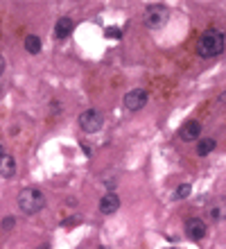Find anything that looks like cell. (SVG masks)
I'll return each instance as SVG.
<instances>
[{
    "label": "cell",
    "mask_w": 226,
    "mask_h": 249,
    "mask_svg": "<svg viewBox=\"0 0 226 249\" xmlns=\"http://www.w3.org/2000/svg\"><path fill=\"white\" fill-rule=\"evenodd\" d=\"M224 48H226L224 32L215 30V27L206 30V32L199 36V41H197V54H199L201 59H213V57H220V54L224 53Z\"/></svg>",
    "instance_id": "6da1fadb"
},
{
    "label": "cell",
    "mask_w": 226,
    "mask_h": 249,
    "mask_svg": "<svg viewBox=\"0 0 226 249\" xmlns=\"http://www.w3.org/2000/svg\"><path fill=\"white\" fill-rule=\"evenodd\" d=\"M18 206L25 215H36L45 206V195L39 188H23L18 195Z\"/></svg>",
    "instance_id": "7a4b0ae2"
},
{
    "label": "cell",
    "mask_w": 226,
    "mask_h": 249,
    "mask_svg": "<svg viewBox=\"0 0 226 249\" xmlns=\"http://www.w3.org/2000/svg\"><path fill=\"white\" fill-rule=\"evenodd\" d=\"M142 20H145V25H147L149 30H161V27L168 25L170 9L165 5H161V2H154V5H149L147 9H145Z\"/></svg>",
    "instance_id": "3957f363"
},
{
    "label": "cell",
    "mask_w": 226,
    "mask_h": 249,
    "mask_svg": "<svg viewBox=\"0 0 226 249\" xmlns=\"http://www.w3.org/2000/svg\"><path fill=\"white\" fill-rule=\"evenodd\" d=\"M79 129L84 131V134H95L104 127V113L100 109H86L84 113H79Z\"/></svg>",
    "instance_id": "277c9868"
},
{
    "label": "cell",
    "mask_w": 226,
    "mask_h": 249,
    "mask_svg": "<svg viewBox=\"0 0 226 249\" xmlns=\"http://www.w3.org/2000/svg\"><path fill=\"white\" fill-rule=\"evenodd\" d=\"M183 229H186V236L190 238V240H204L208 233V224L201 220V217H188L186 224H183Z\"/></svg>",
    "instance_id": "5b68a950"
},
{
    "label": "cell",
    "mask_w": 226,
    "mask_h": 249,
    "mask_svg": "<svg viewBox=\"0 0 226 249\" xmlns=\"http://www.w3.org/2000/svg\"><path fill=\"white\" fill-rule=\"evenodd\" d=\"M147 91L145 89H134V91H129L127 95H124V107L129 109V111H140L142 107L147 105Z\"/></svg>",
    "instance_id": "8992f818"
},
{
    "label": "cell",
    "mask_w": 226,
    "mask_h": 249,
    "mask_svg": "<svg viewBox=\"0 0 226 249\" xmlns=\"http://www.w3.org/2000/svg\"><path fill=\"white\" fill-rule=\"evenodd\" d=\"M201 136V123L199 120H188L183 123V127L179 129V138L183 143H192V141H199Z\"/></svg>",
    "instance_id": "52a82bcc"
},
{
    "label": "cell",
    "mask_w": 226,
    "mask_h": 249,
    "mask_svg": "<svg viewBox=\"0 0 226 249\" xmlns=\"http://www.w3.org/2000/svg\"><path fill=\"white\" fill-rule=\"evenodd\" d=\"M118 209H120V197H118L116 193H106V195H102V199H100V213H104V215H113Z\"/></svg>",
    "instance_id": "ba28073f"
},
{
    "label": "cell",
    "mask_w": 226,
    "mask_h": 249,
    "mask_svg": "<svg viewBox=\"0 0 226 249\" xmlns=\"http://www.w3.org/2000/svg\"><path fill=\"white\" fill-rule=\"evenodd\" d=\"M0 175H2V179H14V175H16V159L12 154L2 152V157H0Z\"/></svg>",
    "instance_id": "9c48e42d"
},
{
    "label": "cell",
    "mask_w": 226,
    "mask_h": 249,
    "mask_svg": "<svg viewBox=\"0 0 226 249\" xmlns=\"http://www.w3.org/2000/svg\"><path fill=\"white\" fill-rule=\"evenodd\" d=\"M72 30H75V23H72V18H68V16H61V18L57 20V25H54L57 39H68Z\"/></svg>",
    "instance_id": "30bf717a"
},
{
    "label": "cell",
    "mask_w": 226,
    "mask_h": 249,
    "mask_svg": "<svg viewBox=\"0 0 226 249\" xmlns=\"http://www.w3.org/2000/svg\"><path fill=\"white\" fill-rule=\"evenodd\" d=\"M208 215H210V220H213V222H222V220H226V199H224V197H222V199H217V202L210 206Z\"/></svg>",
    "instance_id": "8fae6325"
},
{
    "label": "cell",
    "mask_w": 226,
    "mask_h": 249,
    "mask_svg": "<svg viewBox=\"0 0 226 249\" xmlns=\"http://www.w3.org/2000/svg\"><path fill=\"white\" fill-rule=\"evenodd\" d=\"M215 147H217V141H215V138H199V141H197V154H199V157H208Z\"/></svg>",
    "instance_id": "7c38bea8"
},
{
    "label": "cell",
    "mask_w": 226,
    "mask_h": 249,
    "mask_svg": "<svg viewBox=\"0 0 226 249\" xmlns=\"http://www.w3.org/2000/svg\"><path fill=\"white\" fill-rule=\"evenodd\" d=\"M25 50L30 54H39L41 53V39L36 34H27L25 36Z\"/></svg>",
    "instance_id": "4fadbf2b"
},
{
    "label": "cell",
    "mask_w": 226,
    "mask_h": 249,
    "mask_svg": "<svg viewBox=\"0 0 226 249\" xmlns=\"http://www.w3.org/2000/svg\"><path fill=\"white\" fill-rule=\"evenodd\" d=\"M104 36H106V39H122V30L118 25H111L104 30Z\"/></svg>",
    "instance_id": "5bb4252c"
},
{
    "label": "cell",
    "mask_w": 226,
    "mask_h": 249,
    "mask_svg": "<svg viewBox=\"0 0 226 249\" xmlns=\"http://www.w3.org/2000/svg\"><path fill=\"white\" fill-rule=\"evenodd\" d=\"M192 193V188H190V184H181L179 188L174 190V199H186L188 195Z\"/></svg>",
    "instance_id": "9a60e30c"
},
{
    "label": "cell",
    "mask_w": 226,
    "mask_h": 249,
    "mask_svg": "<svg viewBox=\"0 0 226 249\" xmlns=\"http://www.w3.org/2000/svg\"><path fill=\"white\" fill-rule=\"evenodd\" d=\"M14 227H16V220H14V217H5V220H2V231H12Z\"/></svg>",
    "instance_id": "2e32d148"
},
{
    "label": "cell",
    "mask_w": 226,
    "mask_h": 249,
    "mask_svg": "<svg viewBox=\"0 0 226 249\" xmlns=\"http://www.w3.org/2000/svg\"><path fill=\"white\" fill-rule=\"evenodd\" d=\"M41 249H48V245H43V247H41Z\"/></svg>",
    "instance_id": "e0dca14e"
},
{
    "label": "cell",
    "mask_w": 226,
    "mask_h": 249,
    "mask_svg": "<svg viewBox=\"0 0 226 249\" xmlns=\"http://www.w3.org/2000/svg\"><path fill=\"white\" fill-rule=\"evenodd\" d=\"M97 249H109V247H97Z\"/></svg>",
    "instance_id": "ac0fdd59"
},
{
    "label": "cell",
    "mask_w": 226,
    "mask_h": 249,
    "mask_svg": "<svg viewBox=\"0 0 226 249\" xmlns=\"http://www.w3.org/2000/svg\"><path fill=\"white\" fill-rule=\"evenodd\" d=\"M168 249H174V247H168Z\"/></svg>",
    "instance_id": "d6986e66"
}]
</instances>
